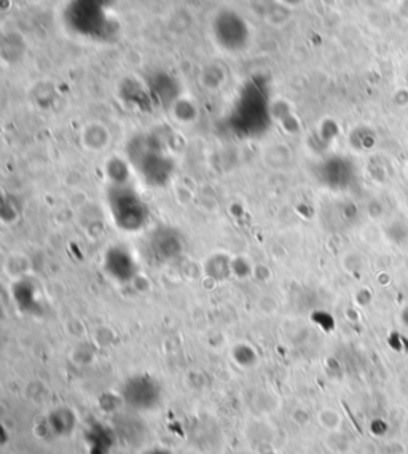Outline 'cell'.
I'll use <instances>...</instances> for the list:
<instances>
[{
	"label": "cell",
	"mask_w": 408,
	"mask_h": 454,
	"mask_svg": "<svg viewBox=\"0 0 408 454\" xmlns=\"http://www.w3.org/2000/svg\"><path fill=\"white\" fill-rule=\"evenodd\" d=\"M107 209L120 231L139 233L150 222L149 204L136 188L128 183H111L106 193Z\"/></svg>",
	"instance_id": "6da1fadb"
},
{
	"label": "cell",
	"mask_w": 408,
	"mask_h": 454,
	"mask_svg": "<svg viewBox=\"0 0 408 454\" xmlns=\"http://www.w3.org/2000/svg\"><path fill=\"white\" fill-rule=\"evenodd\" d=\"M102 269H104L109 278L113 281L125 282L132 281L137 273V265L131 252L121 245H113L107 249V252L102 257Z\"/></svg>",
	"instance_id": "7a4b0ae2"
},
{
	"label": "cell",
	"mask_w": 408,
	"mask_h": 454,
	"mask_svg": "<svg viewBox=\"0 0 408 454\" xmlns=\"http://www.w3.org/2000/svg\"><path fill=\"white\" fill-rule=\"evenodd\" d=\"M152 255L160 262H171L178 259L184 247L182 238L178 231L171 228L158 230L154 236H152Z\"/></svg>",
	"instance_id": "3957f363"
}]
</instances>
